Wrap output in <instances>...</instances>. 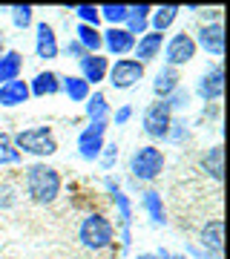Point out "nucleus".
Instances as JSON below:
<instances>
[{"label":"nucleus","mask_w":230,"mask_h":259,"mask_svg":"<svg viewBox=\"0 0 230 259\" xmlns=\"http://www.w3.org/2000/svg\"><path fill=\"white\" fill-rule=\"evenodd\" d=\"M23 190H26L29 202L35 204H55L61 190H64V179L55 167H49L46 161H35L23 170Z\"/></svg>","instance_id":"nucleus-1"},{"label":"nucleus","mask_w":230,"mask_h":259,"mask_svg":"<svg viewBox=\"0 0 230 259\" xmlns=\"http://www.w3.org/2000/svg\"><path fill=\"white\" fill-rule=\"evenodd\" d=\"M78 242H81L86 250L98 253V250H107L115 242V225L107 213H98L92 210L86 213L78 225Z\"/></svg>","instance_id":"nucleus-2"},{"label":"nucleus","mask_w":230,"mask_h":259,"mask_svg":"<svg viewBox=\"0 0 230 259\" xmlns=\"http://www.w3.org/2000/svg\"><path fill=\"white\" fill-rule=\"evenodd\" d=\"M164 164H167L164 150L156 147V144H141V147L132 150V156L127 161V170H129L132 182H156L164 173Z\"/></svg>","instance_id":"nucleus-3"},{"label":"nucleus","mask_w":230,"mask_h":259,"mask_svg":"<svg viewBox=\"0 0 230 259\" xmlns=\"http://www.w3.org/2000/svg\"><path fill=\"white\" fill-rule=\"evenodd\" d=\"M15 147L20 156H35V158H49L58 153V136L52 127H26L12 136Z\"/></svg>","instance_id":"nucleus-4"},{"label":"nucleus","mask_w":230,"mask_h":259,"mask_svg":"<svg viewBox=\"0 0 230 259\" xmlns=\"http://www.w3.org/2000/svg\"><path fill=\"white\" fill-rule=\"evenodd\" d=\"M104 190H107L110 202L115 204V213H118L121 250H129V242H132V199L124 193V187L118 185V179H112V176H104Z\"/></svg>","instance_id":"nucleus-5"},{"label":"nucleus","mask_w":230,"mask_h":259,"mask_svg":"<svg viewBox=\"0 0 230 259\" xmlns=\"http://www.w3.org/2000/svg\"><path fill=\"white\" fill-rule=\"evenodd\" d=\"M144 72H147V66L138 64L135 58H115L110 64V72H107V83L112 90L124 93V90H132L144 81Z\"/></svg>","instance_id":"nucleus-6"},{"label":"nucleus","mask_w":230,"mask_h":259,"mask_svg":"<svg viewBox=\"0 0 230 259\" xmlns=\"http://www.w3.org/2000/svg\"><path fill=\"white\" fill-rule=\"evenodd\" d=\"M196 52H199V47H196V40L190 32H175V35H170L164 40V49H161V58H164V66H173V69H178V66L190 64L196 58Z\"/></svg>","instance_id":"nucleus-7"},{"label":"nucleus","mask_w":230,"mask_h":259,"mask_svg":"<svg viewBox=\"0 0 230 259\" xmlns=\"http://www.w3.org/2000/svg\"><path fill=\"white\" fill-rule=\"evenodd\" d=\"M170 121H173V112L164 107V101L147 104L144 112H141V130H144V136L153 139V141H167Z\"/></svg>","instance_id":"nucleus-8"},{"label":"nucleus","mask_w":230,"mask_h":259,"mask_svg":"<svg viewBox=\"0 0 230 259\" xmlns=\"http://www.w3.org/2000/svg\"><path fill=\"white\" fill-rule=\"evenodd\" d=\"M107 127L110 124H86L78 133V144L75 147H78V156L83 161H98L104 144H107Z\"/></svg>","instance_id":"nucleus-9"},{"label":"nucleus","mask_w":230,"mask_h":259,"mask_svg":"<svg viewBox=\"0 0 230 259\" xmlns=\"http://www.w3.org/2000/svg\"><path fill=\"white\" fill-rule=\"evenodd\" d=\"M196 95L204 104L221 101V95H224V69H221V64H213L210 69L202 72V78L196 81Z\"/></svg>","instance_id":"nucleus-10"},{"label":"nucleus","mask_w":230,"mask_h":259,"mask_svg":"<svg viewBox=\"0 0 230 259\" xmlns=\"http://www.w3.org/2000/svg\"><path fill=\"white\" fill-rule=\"evenodd\" d=\"M164 40L167 35H161V32H144L141 37H135V47H132V55L129 58H135L138 64H153V61H158L161 58V49H164Z\"/></svg>","instance_id":"nucleus-11"},{"label":"nucleus","mask_w":230,"mask_h":259,"mask_svg":"<svg viewBox=\"0 0 230 259\" xmlns=\"http://www.w3.org/2000/svg\"><path fill=\"white\" fill-rule=\"evenodd\" d=\"M104 37V55L110 58H129L132 55V47H135V37L129 35L124 26H110V29H104L101 32Z\"/></svg>","instance_id":"nucleus-12"},{"label":"nucleus","mask_w":230,"mask_h":259,"mask_svg":"<svg viewBox=\"0 0 230 259\" xmlns=\"http://www.w3.org/2000/svg\"><path fill=\"white\" fill-rule=\"evenodd\" d=\"M193 40L196 47L204 49L210 58H221L224 55V23H204V26H199Z\"/></svg>","instance_id":"nucleus-13"},{"label":"nucleus","mask_w":230,"mask_h":259,"mask_svg":"<svg viewBox=\"0 0 230 259\" xmlns=\"http://www.w3.org/2000/svg\"><path fill=\"white\" fill-rule=\"evenodd\" d=\"M35 55L40 61H55L61 55V44H58L55 26L46 23V20H37L35 23Z\"/></svg>","instance_id":"nucleus-14"},{"label":"nucleus","mask_w":230,"mask_h":259,"mask_svg":"<svg viewBox=\"0 0 230 259\" xmlns=\"http://www.w3.org/2000/svg\"><path fill=\"white\" fill-rule=\"evenodd\" d=\"M199 248L210 256L221 259V250H224V222L221 219H207L199 231Z\"/></svg>","instance_id":"nucleus-15"},{"label":"nucleus","mask_w":230,"mask_h":259,"mask_svg":"<svg viewBox=\"0 0 230 259\" xmlns=\"http://www.w3.org/2000/svg\"><path fill=\"white\" fill-rule=\"evenodd\" d=\"M107 72H110V58L104 55V52H98V55H83L81 61H78V75H81L89 87L104 83L107 81Z\"/></svg>","instance_id":"nucleus-16"},{"label":"nucleus","mask_w":230,"mask_h":259,"mask_svg":"<svg viewBox=\"0 0 230 259\" xmlns=\"http://www.w3.org/2000/svg\"><path fill=\"white\" fill-rule=\"evenodd\" d=\"M83 112H86V121H89V124H110L112 107H110L107 93H101V90L89 93V98L83 101Z\"/></svg>","instance_id":"nucleus-17"},{"label":"nucleus","mask_w":230,"mask_h":259,"mask_svg":"<svg viewBox=\"0 0 230 259\" xmlns=\"http://www.w3.org/2000/svg\"><path fill=\"white\" fill-rule=\"evenodd\" d=\"M141 210L147 213V219L153 228H167V207H164V199L158 190H144L141 193Z\"/></svg>","instance_id":"nucleus-18"},{"label":"nucleus","mask_w":230,"mask_h":259,"mask_svg":"<svg viewBox=\"0 0 230 259\" xmlns=\"http://www.w3.org/2000/svg\"><path fill=\"white\" fill-rule=\"evenodd\" d=\"M199 170L213 182L224 179V150H221V144H213L210 150H204L202 158H199Z\"/></svg>","instance_id":"nucleus-19"},{"label":"nucleus","mask_w":230,"mask_h":259,"mask_svg":"<svg viewBox=\"0 0 230 259\" xmlns=\"http://www.w3.org/2000/svg\"><path fill=\"white\" fill-rule=\"evenodd\" d=\"M32 95H29V81L18 78V81H9L0 87V107L6 110H15V107H23Z\"/></svg>","instance_id":"nucleus-20"},{"label":"nucleus","mask_w":230,"mask_h":259,"mask_svg":"<svg viewBox=\"0 0 230 259\" xmlns=\"http://www.w3.org/2000/svg\"><path fill=\"white\" fill-rule=\"evenodd\" d=\"M58 93H61V75L52 72V69H43L29 81V95H35V98H46V95Z\"/></svg>","instance_id":"nucleus-21"},{"label":"nucleus","mask_w":230,"mask_h":259,"mask_svg":"<svg viewBox=\"0 0 230 259\" xmlns=\"http://www.w3.org/2000/svg\"><path fill=\"white\" fill-rule=\"evenodd\" d=\"M181 87V75H178V69H173V66H161L156 72V81H153V95H156V101H164L167 95L173 93V90H178Z\"/></svg>","instance_id":"nucleus-22"},{"label":"nucleus","mask_w":230,"mask_h":259,"mask_svg":"<svg viewBox=\"0 0 230 259\" xmlns=\"http://www.w3.org/2000/svg\"><path fill=\"white\" fill-rule=\"evenodd\" d=\"M23 75V55L18 49H6L0 52V87L9 81H18Z\"/></svg>","instance_id":"nucleus-23"},{"label":"nucleus","mask_w":230,"mask_h":259,"mask_svg":"<svg viewBox=\"0 0 230 259\" xmlns=\"http://www.w3.org/2000/svg\"><path fill=\"white\" fill-rule=\"evenodd\" d=\"M181 12H184L181 6H173V3H164V6H153V12H150V29L164 35L167 29H170L175 20H178V15H181Z\"/></svg>","instance_id":"nucleus-24"},{"label":"nucleus","mask_w":230,"mask_h":259,"mask_svg":"<svg viewBox=\"0 0 230 259\" xmlns=\"http://www.w3.org/2000/svg\"><path fill=\"white\" fill-rule=\"evenodd\" d=\"M150 12H153V6H147V3H135V6H129V15H127L124 29H127L132 37H141L144 32H150Z\"/></svg>","instance_id":"nucleus-25"},{"label":"nucleus","mask_w":230,"mask_h":259,"mask_svg":"<svg viewBox=\"0 0 230 259\" xmlns=\"http://www.w3.org/2000/svg\"><path fill=\"white\" fill-rule=\"evenodd\" d=\"M61 93H64L72 104H83L89 98L92 87L83 81L81 75H61Z\"/></svg>","instance_id":"nucleus-26"},{"label":"nucleus","mask_w":230,"mask_h":259,"mask_svg":"<svg viewBox=\"0 0 230 259\" xmlns=\"http://www.w3.org/2000/svg\"><path fill=\"white\" fill-rule=\"evenodd\" d=\"M75 40L83 47L86 55H98V52H104L101 29H95V26H83V23H78V29H75Z\"/></svg>","instance_id":"nucleus-27"},{"label":"nucleus","mask_w":230,"mask_h":259,"mask_svg":"<svg viewBox=\"0 0 230 259\" xmlns=\"http://www.w3.org/2000/svg\"><path fill=\"white\" fill-rule=\"evenodd\" d=\"M190 104H193V93H190L184 83L178 87V90H173V93L164 98V107L173 112V115H184V112L190 110Z\"/></svg>","instance_id":"nucleus-28"},{"label":"nucleus","mask_w":230,"mask_h":259,"mask_svg":"<svg viewBox=\"0 0 230 259\" xmlns=\"http://www.w3.org/2000/svg\"><path fill=\"white\" fill-rule=\"evenodd\" d=\"M98 15H101V23L107 20L110 26H124L129 6H124V3H104V6H98Z\"/></svg>","instance_id":"nucleus-29"},{"label":"nucleus","mask_w":230,"mask_h":259,"mask_svg":"<svg viewBox=\"0 0 230 259\" xmlns=\"http://www.w3.org/2000/svg\"><path fill=\"white\" fill-rule=\"evenodd\" d=\"M20 153L12 141V133H0V167H15L20 164Z\"/></svg>","instance_id":"nucleus-30"},{"label":"nucleus","mask_w":230,"mask_h":259,"mask_svg":"<svg viewBox=\"0 0 230 259\" xmlns=\"http://www.w3.org/2000/svg\"><path fill=\"white\" fill-rule=\"evenodd\" d=\"M187 139H190V121L184 115H173L170 130H167V144H184Z\"/></svg>","instance_id":"nucleus-31"},{"label":"nucleus","mask_w":230,"mask_h":259,"mask_svg":"<svg viewBox=\"0 0 230 259\" xmlns=\"http://www.w3.org/2000/svg\"><path fill=\"white\" fill-rule=\"evenodd\" d=\"M9 18H12V26L15 29H29L32 23H35V6H9Z\"/></svg>","instance_id":"nucleus-32"},{"label":"nucleus","mask_w":230,"mask_h":259,"mask_svg":"<svg viewBox=\"0 0 230 259\" xmlns=\"http://www.w3.org/2000/svg\"><path fill=\"white\" fill-rule=\"evenodd\" d=\"M75 18L81 20L83 26H95L101 29V15H98V6H89V3H83V6H72Z\"/></svg>","instance_id":"nucleus-33"},{"label":"nucleus","mask_w":230,"mask_h":259,"mask_svg":"<svg viewBox=\"0 0 230 259\" xmlns=\"http://www.w3.org/2000/svg\"><path fill=\"white\" fill-rule=\"evenodd\" d=\"M98 164H101V170H107V173L118 164V144H115V141H107V144H104L101 156H98Z\"/></svg>","instance_id":"nucleus-34"},{"label":"nucleus","mask_w":230,"mask_h":259,"mask_svg":"<svg viewBox=\"0 0 230 259\" xmlns=\"http://www.w3.org/2000/svg\"><path fill=\"white\" fill-rule=\"evenodd\" d=\"M18 204V187L9 185V182H3L0 185V210H9Z\"/></svg>","instance_id":"nucleus-35"},{"label":"nucleus","mask_w":230,"mask_h":259,"mask_svg":"<svg viewBox=\"0 0 230 259\" xmlns=\"http://www.w3.org/2000/svg\"><path fill=\"white\" fill-rule=\"evenodd\" d=\"M132 107L129 104H121L118 110H112V115H110V121L115 124V127H124V124H129V118H132Z\"/></svg>","instance_id":"nucleus-36"},{"label":"nucleus","mask_w":230,"mask_h":259,"mask_svg":"<svg viewBox=\"0 0 230 259\" xmlns=\"http://www.w3.org/2000/svg\"><path fill=\"white\" fill-rule=\"evenodd\" d=\"M61 52H64L66 58H72V61H81V58L86 55V52H83V47L75 40V37H69V40H66L64 47H61Z\"/></svg>","instance_id":"nucleus-37"},{"label":"nucleus","mask_w":230,"mask_h":259,"mask_svg":"<svg viewBox=\"0 0 230 259\" xmlns=\"http://www.w3.org/2000/svg\"><path fill=\"white\" fill-rule=\"evenodd\" d=\"M196 15L202 18V26L204 23H221V9H199Z\"/></svg>","instance_id":"nucleus-38"},{"label":"nucleus","mask_w":230,"mask_h":259,"mask_svg":"<svg viewBox=\"0 0 230 259\" xmlns=\"http://www.w3.org/2000/svg\"><path fill=\"white\" fill-rule=\"evenodd\" d=\"M156 259H187V253H178V250H170V248H158Z\"/></svg>","instance_id":"nucleus-39"},{"label":"nucleus","mask_w":230,"mask_h":259,"mask_svg":"<svg viewBox=\"0 0 230 259\" xmlns=\"http://www.w3.org/2000/svg\"><path fill=\"white\" fill-rule=\"evenodd\" d=\"M184 253H190V256H196V259H216V256H210V253H204V250L199 248L196 242H190V245L184 248Z\"/></svg>","instance_id":"nucleus-40"},{"label":"nucleus","mask_w":230,"mask_h":259,"mask_svg":"<svg viewBox=\"0 0 230 259\" xmlns=\"http://www.w3.org/2000/svg\"><path fill=\"white\" fill-rule=\"evenodd\" d=\"M0 52H6V32L0 29Z\"/></svg>","instance_id":"nucleus-41"},{"label":"nucleus","mask_w":230,"mask_h":259,"mask_svg":"<svg viewBox=\"0 0 230 259\" xmlns=\"http://www.w3.org/2000/svg\"><path fill=\"white\" fill-rule=\"evenodd\" d=\"M135 259H156V253H138Z\"/></svg>","instance_id":"nucleus-42"}]
</instances>
